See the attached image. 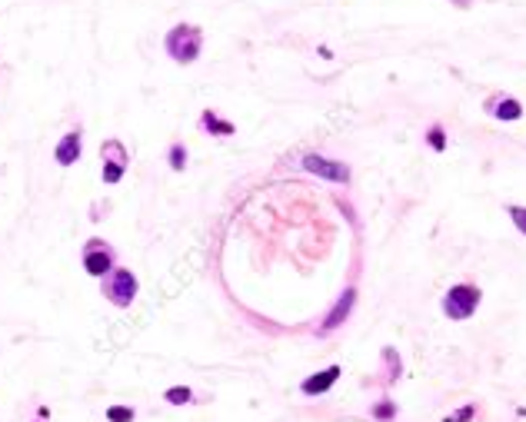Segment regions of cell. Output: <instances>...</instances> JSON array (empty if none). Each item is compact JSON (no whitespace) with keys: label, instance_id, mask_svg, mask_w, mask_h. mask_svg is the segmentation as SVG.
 I'll list each match as a JSON object with an SVG mask.
<instances>
[{"label":"cell","instance_id":"ba28073f","mask_svg":"<svg viewBox=\"0 0 526 422\" xmlns=\"http://www.w3.org/2000/svg\"><path fill=\"white\" fill-rule=\"evenodd\" d=\"M353 299H357V293L353 289H343V296L337 299V306L327 313V320H323V326H320V332H333L337 326H340L347 316H350V306H353Z\"/></svg>","mask_w":526,"mask_h":422},{"label":"cell","instance_id":"7c38bea8","mask_svg":"<svg viewBox=\"0 0 526 422\" xmlns=\"http://www.w3.org/2000/svg\"><path fill=\"white\" fill-rule=\"evenodd\" d=\"M164 399L170 402V406H186V402H194V392L186 389V386H174V389L164 392Z\"/></svg>","mask_w":526,"mask_h":422},{"label":"cell","instance_id":"5b68a950","mask_svg":"<svg viewBox=\"0 0 526 422\" xmlns=\"http://www.w3.org/2000/svg\"><path fill=\"white\" fill-rule=\"evenodd\" d=\"M114 249L107 247L103 239H87V247H83V269L90 273V276H107L110 269H114Z\"/></svg>","mask_w":526,"mask_h":422},{"label":"cell","instance_id":"2e32d148","mask_svg":"<svg viewBox=\"0 0 526 422\" xmlns=\"http://www.w3.org/2000/svg\"><path fill=\"white\" fill-rule=\"evenodd\" d=\"M393 416H396V406H393V402H380V406H373V419L386 422V419H393Z\"/></svg>","mask_w":526,"mask_h":422},{"label":"cell","instance_id":"3957f363","mask_svg":"<svg viewBox=\"0 0 526 422\" xmlns=\"http://www.w3.org/2000/svg\"><path fill=\"white\" fill-rule=\"evenodd\" d=\"M480 289L476 286H453L450 293L443 296V313L450 316V320H470V313H473L476 306H480Z\"/></svg>","mask_w":526,"mask_h":422},{"label":"cell","instance_id":"8fae6325","mask_svg":"<svg viewBox=\"0 0 526 422\" xmlns=\"http://www.w3.org/2000/svg\"><path fill=\"white\" fill-rule=\"evenodd\" d=\"M490 110H493V114L500 117V120H520V117H523V107H520L516 100H510V97H503V100H496L493 107H490Z\"/></svg>","mask_w":526,"mask_h":422},{"label":"cell","instance_id":"4fadbf2b","mask_svg":"<svg viewBox=\"0 0 526 422\" xmlns=\"http://www.w3.org/2000/svg\"><path fill=\"white\" fill-rule=\"evenodd\" d=\"M137 412L130 409V406H110L107 409V422H134Z\"/></svg>","mask_w":526,"mask_h":422},{"label":"cell","instance_id":"30bf717a","mask_svg":"<svg viewBox=\"0 0 526 422\" xmlns=\"http://www.w3.org/2000/svg\"><path fill=\"white\" fill-rule=\"evenodd\" d=\"M200 126H204V130H214L217 136H230V134H233V124H230V120H220L214 110H206V114L200 117Z\"/></svg>","mask_w":526,"mask_h":422},{"label":"cell","instance_id":"9a60e30c","mask_svg":"<svg viewBox=\"0 0 526 422\" xmlns=\"http://www.w3.org/2000/svg\"><path fill=\"white\" fill-rule=\"evenodd\" d=\"M426 140H430V146H433L436 153H443V150H446V136H443V130H440V126H430Z\"/></svg>","mask_w":526,"mask_h":422},{"label":"cell","instance_id":"e0dca14e","mask_svg":"<svg viewBox=\"0 0 526 422\" xmlns=\"http://www.w3.org/2000/svg\"><path fill=\"white\" fill-rule=\"evenodd\" d=\"M476 416V406H463V409L456 412V416H446L443 422H470Z\"/></svg>","mask_w":526,"mask_h":422},{"label":"cell","instance_id":"ac0fdd59","mask_svg":"<svg viewBox=\"0 0 526 422\" xmlns=\"http://www.w3.org/2000/svg\"><path fill=\"white\" fill-rule=\"evenodd\" d=\"M510 217H513V223L520 227V233H526V210L523 206H510Z\"/></svg>","mask_w":526,"mask_h":422},{"label":"cell","instance_id":"5bb4252c","mask_svg":"<svg viewBox=\"0 0 526 422\" xmlns=\"http://www.w3.org/2000/svg\"><path fill=\"white\" fill-rule=\"evenodd\" d=\"M184 166H186V146L184 144H174V146H170V170H177V173H180Z\"/></svg>","mask_w":526,"mask_h":422},{"label":"cell","instance_id":"9c48e42d","mask_svg":"<svg viewBox=\"0 0 526 422\" xmlns=\"http://www.w3.org/2000/svg\"><path fill=\"white\" fill-rule=\"evenodd\" d=\"M340 366H330V369H323V372H317V376H310V379H303V396H320V392H327V389H333V382L340 379Z\"/></svg>","mask_w":526,"mask_h":422},{"label":"cell","instance_id":"6da1fadb","mask_svg":"<svg viewBox=\"0 0 526 422\" xmlns=\"http://www.w3.org/2000/svg\"><path fill=\"white\" fill-rule=\"evenodd\" d=\"M200 43H204L200 27H194V23H180V27H174V31L167 33L164 47L177 63H194L196 57H200Z\"/></svg>","mask_w":526,"mask_h":422},{"label":"cell","instance_id":"7a4b0ae2","mask_svg":"<svg viewBox=\"0 0 526 422\" xmlns=\"http://www.w3.org/2000/svg\"><path fill=\"white\" fill-rule=\"evenodd\" d=\"M103 296L110 299L114 306L127 309L137 299V276L130 269H110L103 276Z\"/></svg>","mask_w":526,"mask_h":422},{"label":"cell","instance_id":"52a82bcc","mask_svg":"<svg viewBox=\"0 0 526 422\" xmlns=\"http://www.w3.org/2000/svg\"><path fill=\"white\" fill-rule=\"evenodd\" d=\"M80 150H83V134L80 130H70V134H63V140L57 144L53 160H57L61 166H73L77 160H80Z\"/></svg>","mask_w":526,"mask_h":422},{"label":"cell","instance_id":"277c9868","mask_svg":"<svg viewBox=\"0 0 526 422\" xmlns=\"http://www.w3.org/2000/svg\"><path fill=\"white\" fill-rule=\"evenodd\" d=\"M100 156H103V173H100L103 183H107V186L120 183L124 173H127V163H130L124 144H120V140H107V144L100 146Z\"/></svg>","mask_w":526,"mask_h":422},{"label":"cell","instance_id":"d6986e66","mask_svg":"<svg viewBox=\"0 0 526 422\" xmlns=\"http://www.w3.org/2000/svg\"><path fill=\"white\" fill-rule=\"evenodd\" d=\"M456 4H466V0H456Z\"/></svg>","mask_w":526,"mask_h":422},{"label":"cell","instance_id":"8992f818","mask_svg":"<svg viewBox=\"0 0 526 422\" xmlns=\"http://www.w3.org/2000/svg\"><path fill=\"white\" fill-rule=\"evenodd\" d=\"M303 170L323 176V180H333V183H347V180H350V170H347L343 163H337V160H327V156H317V153L303 156Z\"/></svg>","mask_w":526,"mask_h":422}]
</instances>
